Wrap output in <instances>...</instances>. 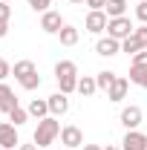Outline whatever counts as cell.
<instances>
[{
	"mask_svg": "<svg viewBox=\"0 0 147 150\" xmlns=\"http://www.w3.org/2000/svg\"><path fill=\"white\" fill-rule=\"evenodd\" d=\"M66 23H64V18H61V12H43V18H40V29L46 32V35H58L61 29H64Z\"/></svg>",
	"mask_w": 147,
	"mask_h": 150,
	"instance_id": "4",
	"label": "cell"
},
{
	"mask_svg": "<svg viewBox=\"0 0 147 150\" xmlns=\"http://www.w3.org/2000/svg\"><path fill=\"white\" fill-rule=\"evenodd\" d=\"M141 107H136V104H130V107H124L121 110V124L127 127V130H136L139 124H141Z\"/></svg>",
	"mask_w": 147,
	"mask_h": 150,
	"instance_id": "9",
	"label": "cell"
},
{
	"mask_svg": "<svg viewBox=\"0 0 147 150\" xmlns=\"http://www.w3.org/2000/svg\"><path fill=\"white\" fill-rule=\"evenodd\" d=\"M12 72H15V78L20 81L23 90H37V87H40V75H37V69H35L32 61H18Z\"/></svg>",
	"mask_w": 147,
	"mask_h": 150,
	"instance_id": "2",
	"label": "cell"
},
{
	"mask_svg": "<svg viewBox=\"0 0 147 150\" xmlns=\"http://www.w3.org/2000/svg\"><path fill=\"white\" fill-rule=\"evenodd\" d=\"M18 150H37V144H35V142H32V144H20Z\"/></svg>",
	"mask_w": 147,
	"mask_h": 150,
	"instance_id": "32",
	"label": "cell"
},
{
	"mask_svg": "<svg viewBox=\"0 0 147 150\" xmlns=\"http://www.w3.org/2000/svg\"><path fill=\"white\" fill-rule=\"evenodd\" d=\"M9 18H12V6H9L6 0H0V20H6V23H9Z\"/></svg>",
	"mask_w": 147,
	"mask_h": 150,
	"instance_id": "26",
	"label": "cell"
},
{
	"mask_svg": "<svg viewBox=\"0 0 147 150\" xmlns=\"http://www.w3.org/2000/svg\"><path fill=\"white\" fill-rule=\"evenodd\" d=\"M58 84H61V93L69 95L78 90V75H69V78H58Z\"/></svg>",
	"mask_w": 147,
	"mask_h": 150,
	"instance_id": "23",
	"label": "cell"
},
{
	"mask_svg": "<svg viewBox=\"0 0 147 150\" xmlns=\"http://www.w3.org/2000/svg\"><path fill=\"white\" fill-rule=\"evenodd\" d=\"M0 61H3V58H0Z\"/></svg>",
	"mask_w": 147,
	"mask_h": 150,
	"instance_id": "36",
	"label": "cell"
},
{
	"mask_svg": "<svg viewBox=\"0 0 147 150\" xmlns=\"http://www.w3.org/2000/svg\"><path fill=\"white\" fill-rule=\"evenodd\" d=\"M87 6H90V12H101L107 6V0H87Z\"/></svg>",
	"mask_w": 147,
	"mask_h": 150,
	"instance_id": "29",
	"label": "cell"
},
{
	"mask_svg": "<svg viewBox=\"0 0 147 150\" xmlns=\"http://www.w3.org/2000/svg\"><path fill=\"white\" fill-rule=\"evenodd\" d=\"M95 52L98 55H104V58H110V55H115V52H121V40H115V38H101L98 43H95Z\"/></svg>",
	"mask_w": 147,
	"mask_h": 150,
	"instance_id": "12",
	"label": "cell"
},
{
	"mask_svg": "<svg viewBox=\"0 0 147 150\" xmlns=\"http://www.w3.org/2000/svg\"><path fill=\"white\" fill-rule=\"evenodd\" d=\"M9 121H12V124H15V127H20V124H26V121H29V110H23V107H15V110L9 112Z\"/></svg>",
	"mask_w": 147,
	"mask_h": 150,
	"instance_id": "21",
	"label": "cell"
},
{
	"mask_svg": "<svg viewBox=\"0 0 147 150\" xmlns=\"http://www.w3.org/2000/svg\"><path fill=\"white\" fill-rule=\"evenodd\" d=\"M69 3H84V0H69Z\"/></svg>",
	"mask_w": 147,
	"mask_h": 150,
	"instance_id": "35",
	"label": "cell"
},
{
	"mask_svg": "<svg viewBox=\"0 0 147 150\" xmlns=\"http://www.w3.org/2000/svg\"><path fill=\"white\" fill-rule=\"evenodd\" d=\"M20 139H18V127L12 121H0V147H18Z\"/></svg>",
	"mask_w": 147,
	"mask_h": 150,
	"instance_id": "7",
	"label": "cell"
},
{
	"mask_svg": "<svg viewBox=\"0 0 147 150\" xmlns=\"http://www.w3.org/2000/svg\"><path fill=\"white\" fill-rule=\"evenodd\" d=\"M61 142H64L66 147L78 150V147H84V133L78 130L75 124H66V127H61Z\"/></svg>",
	"mask_w": 147,
	"mask_h": 150,
	"instance_id": "6",
	"label": "cell"
},
{
	"mask_svg": "<svg viewBox=\"0 0 147 150\" xmlns=\"http://www.w3.org/2000/svg\"><path fill=\"white\" fill-rule=\"evenodd\" d=\"M15 107H18V95H15V90H12L9 84L0 81V110H3V112H12Z\"/></svg>",
	"mask_w": 147,
	"mask_h": 150,
	"instance_id": "11",
	"label": "cell"
},
{
	"mask_svg": "<svg viewBox=\"0 0 147 150\" xmlns=\"http://www.w3.org/2000/svg\"><path fill=\"white\" fill-rule=\"evenodd\" d=\"M104 12H107V18H124V12H127V0H107Z\"/></svg>",
	"mask_w": 147,
	"mask_h": 150,
	"instance_id": "16",
	"label": "cell"
},
{
	"mask_svg": "<svg viewBox=\"0 0 147 150\" xmlns=\"http://www.w3.org/2000/svg\"><path fill=\"white\" fill-rule=\"evenodd\" d=\"M133 32H136V26L130 23V18H110V23H107V35L115 38V40H124Z\"/></svg>",
	"mask_w": 147,
	"mask_h": 150,
	"instance_id": "3",
	"label": "cell"
},
{
	"mask_svg": "<svg viewBox=\"0 0 147 150\" xmlns=\"http://www.w3.org/2000/svg\"><path fill=\"white\" fill-rule=\"evenodd\" d=\"M139 3H141V0H139Z\"/></svg>",
	"mask_w": 147,
	"mask_h": 150,
	"instance_id": "38",
	"label": "cell"
},
{
	"mask_svg": "<svg viewBox=\"0 0 147 150\" xmlns=\"http://www.w3.org/2000/svg\"><path fill=\"white\" fill-rule=\"evenodd\" d=\"M136 18H139V23H147V0H141L136 6Z\"/></svg>",
	"mask_w": 147,
	"mask_h": 150,
	"instance_id": "25",
	"label": "cell"
},
{
	"mask_svg": "<svg viewBox=\"0 0 147 150\" xmlns=\"http://www.w3.org/2000/svg\"><path fill=\"white\" fill-rule=\"evenodd\" d=\"M104 150H121V147H104Z\"/></svg>",
	"mask_w": 147,
	"mask_h": 150,
	"instance_id": "34",
	"label": "cell"
},
{
	"mask_svg": "<svg viewBox=\"0 0 147 150\" xmlns=\"http://www.w3.org/2000/svg\"><path fill=\"white\" fill-rule=\"evenodd\" d=\"M78 93L84 95V98H90V95H95V93H98V84H95V78H90V75L78 78Z\"/></svg>",
	"mask_w": 147,
	"mask_h": 150,
	"instance_id": "17",
	"label": "cell"
},
{
	"mask_svg": "<svg viewBox=\"0 0 147 150\" xmlns=\"http://www.w3.org/2000/svg\"><path fill=\"white\" fill-rule=\"evenodd\" d=\"M127 90H130L127 78H115V84L107 90V98H110V101H124V98H127Z\"/></svg>",
	"mask_w": 147,
	"mask_h": 150,
	"instance_id": "13",
	"label": "cell"
},
{
	"mask_svg": "<svg viewBox=\"0 0 147 150\" xmlns=\"http://www.w3.org/2000/svg\"><path fill=\"white\" fill-rule=\"evenodd\" d=\"M121 150H147V136L139 130H127L124 142H121Z\"/></svg>",
	"mask_w": 147,
	"mask_h": 150,
	"instance_id": "8",
	"label": "cell"
},
{
	"mask_svg": "<svg viewBox=\"0 0 147 150\" xmlns=\"http://www.w3.org/2000/svg\"><path fill=\"white\" fill-rule=\"evenodd\" d=\"M29 115H35L37 121L46 118V115H49V101H43V98H32V104H29Z\"/></svg>",
	"mask_w": 147,
	"mask_h": 150,
	"instance_id": "14",
	"label": "cell"
},
{
	"mask_svg": "<svg viewBox=\"0 0 147 150\" xmlns=\"http://www.w3.org/2000/svg\"><path fill=\"white\" fill-rule=\"evenodd\" d=\"M69 75H78V67L72 61H58L55 64V78H69Z\"/></svg>",
	"mask_w": 147,
	"mask_h": 150,
	"instance_id": "19",
	"label": "cell"
},
{
	"mask_svg": "<svg viewBox=\"0 0 147 150\" xmlns=\"http://www.w3.org/2000/svg\"><path fill=\"white\" fill-rule=\"evenodd\" d=\"M81 150H104V147H101V144H84Z\"/></svg>",
	"mask_w": 147,
	"mask_h": 150,
	"instance_id": "33",
	"label": "cell"
},
{
	"mask_svg": "<svg viewBox=\"0 0 147 150\" xmlns=\"http://www.w3.org/2000/svg\"><path fill=\"white\" fill-rule=\"evenodd\" d=\"M121 52H127V55H136V52H141V43L136 40V35H130L121 40Z\"/></svg>",
	"mask_w": 147,
	"mask_h": 150,
	"instance_id": "22",
	"label": "cell"
},
{
	"mask_svg": "<svg viewBox=\"0 0 147 150\" xmlns=\"http://www.w3.org/2000/svg\"><path fill=\"white\" fill-rule=\"evenodd\" d=\"M58 136H61V124H58V118H55V115H46V118L37 121V130H35V136H32V142H35L37 147H49Z\"/></svg>",
	"mask_w": 147,
	"mask_h": 150,
	"instance_id": "1",
	"label": "cell"
},
{
	"mask_svg": "<svg viewBox=\"0 0 147 150\" xmlns=\"http://www.w3.org/2000/svg\"><path fill=\"white\" fill-rule=\"evenodd\" d=\"M6 3H9V0H6Z\"/></svg>",
	"mask_w": 147,
	"mask_h": 150,
	"instance_id": "37",
	"label": "cell"
},
{
	"mask_svg": "<svg viewBox=\"0 0 147 150\" xmlns=\"http://www.w3.org/2000/svg\"><path fill=\"white\" fill-rule=\"evenodd\" d=\"M9 35V23H6V20H0V38H6Z\"/></svg>",
	"mask_w": 147,
	"mask_h": 150,
	"instance_id": "31",
	"label": "cell"
},
{
	"mask_svg": "<svg viewBox=\"0 0 147 150\" xmlns=\"http://www.w3.org/2000/svg\"><path fill=\"white\" fill-rule=\"evenodd\" d=\"M0 150H3V147H0Z\"/></svg>",
	"mask_w": 147,
	"mask_h": 150,
	"instance_id": "39",
	"label": "cell"
},
{
	"mask_svg": "<svg viewBox=\"0 0 147 150\" xmlns=\"http://www.w3.org/2000/svg\"><path fill=\"white\" fill-rule=\"evenodd\" d=\"M58 38H61V43H64V46H75V43H78V38H81V32H78L75 26L66 23V26L58 32Z\"/></svg>",
	"mask_w": 147,
	"mask_h": 150,
	"instance_id": "15",
	"label": "cell"
},
{
	"mask_svg": "<svg viewBox=\"0 0 147 150\" xmlns=\"http://www.w3.org/2000/svg\"><path fill=\"white\" fill-rule=\"evenodd\" d=\"M107 23H110V18H107V12H104V9H101V12H90L87 20H84L87 32H92V35H101V32L107 29Z\"/></svg>",
	"mask_w": 147,
	"mask_h": 150,
	"instance_id": "5",
	"label": "cell"
},
{
	"mask_svg": "<svg viewBox=\"0 0 147 150\" xmlns=\"http://www.w3.org/2000/svg\"><path fill=\"white\" fill-rule=\"evenodd\" d=\"M115 78H118L115 72L104 69V72H98V75H95V84H98V90H104V93H107V90H110L112 84H115Z\"/></svg>",
	"mask_w": 147,
	"mask_h": 150,
	"instance_id": "20",
	"label": "cell"
},
{
	"mask_svg": "<svg viewBox=\"0 0 147 150\" xmlns=\"http://www.w3.org/2000/svg\"><path fill=\"white\" fill-rule=\"evenodd\" d=\"M130 84H136V87H144L147 90V67H130Z\"/></svg>",
	"mask_w": 147,
	"mask_h": 150,
	"instance_id": "18",
	"label": "cell"
},
{
	"mask_svg": "<svg viewBox=\"0 0 147 150\" xmlns=\"http://www.w3.org/2000/svg\"><path fill=\"white\" fill-rule=\"evenodd\" d=\"M46 101H49V115H55V118H58V115H66V110H69V98H66L64 93L49 95Z\"/></svg>",
	"mask_w": 147,
	"mask_h": 150,
	"instance_id": "10",
	"label": "cell"
},
{
	"mask_svg": "<svg viewBox=\"0 0 147 150\" xmlns=\"http://www.w3.org/2000/svg\"><path fill=\"white\" fill-rule=\"evenodd\" d=\"M133 64H136V67H147V49L136 52V55H133Z\"/></svg>",
	"mask_w": 147,
	"mask_h": 150,
	"instance_id": "28",
	"label": "cell"
},
{
	"mask_svg": "<svg viewBox=\"0 0 147 150\" xmlns=\"http://www.w3.org/2000/svg\"><path fill=\"white\" fill-rule=\"evenodd\" d=\"M29 6L35 12H49V0H29Z\"/></svg>",
	"mask_w": 147,
	"mask_h": 150,
	"instance_id": "27",
	"label": "cell"
},
{
	"mask_svg": "<svg viewBox=\"0 0 147 150\" xmlns=\"http://www.w3.org/2000/svg\"><path fill=\"white\" fill-rule=\"evenodd\" d=\"M9 75H12V67H9L6 61H0V81H3V78H9Z\"/></svg>",
	"mask_w": 147,
	"mask_h": 150,
	"instance_id": "30",
	"label": "cell"
},
{
	"mask_svg": "<svg viewBox=\"0 0 147 150\" xmlns=\"http://www.w3.org/2000/svg\"><path fill=\"white\" fill-rule=\"evenodd\" d=\"M133 35H136V40L141 43V49H147V23L136 26V32H133Z\"/></svg>",
	"mask_w": 147,
	"mask_h": 150,
	"instance_id": "24",
	"label": "cell"
}]
</instances>
